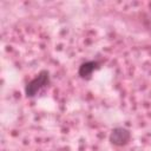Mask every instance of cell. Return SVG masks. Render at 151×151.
<instances>
[{
	"label": "cell",
	"mask_w": 151,
	"mask_h": 151,
	"mask_svg": "<svg viewBox=\"0 0 151 151\" xmlns=\"http://www.w3.org/2000/svg\"><path fill=\"white\" fill-rule=\"evenodd\" d=\"M51 84V73L47 70H41L38 72V74L32 78L26 85H25V96L26 98H34L41 90L47 87Z\"/></svg>",
	"instance_id": "cell-1"
},
{
	"label": "cell",
	"mask_w": 151,
	"mask_h": 151,
	"mask_svg": "<svg viewBox=\"0 0 151 151\" xmlns=\"http://www.w3.org/2000/svg\"><path fill=\"white\" fill-rule=\"evenodd\" d=\"M131 131L125 126H116L109 134V142L117 147H123L131 142Z\"/></svg>",
	"instance_id": "cell-2"
},
{
	"label": "cell",
	"mask_w": 151,
	"mask_h": 151,
	"mask_svg": "<svg viewBox=\"0 0 151 151\" xmlns=\"http://www.w3.org/2000/svg\"><path fill=\"white\" fill-rule=\"evenodd\" d=\"M100 68V61L98 60H86L84 63H81L78 67V76L81 79L88 80L91 79L92 74L94 71Z\"/></svg>",
	"instance_id": "cell-3"
}]
</instances>
